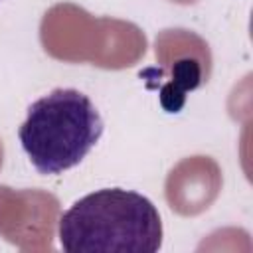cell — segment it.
Here are the masks:
<instances>
[{"instance_id": "obj_2", "label": "cell", "mask_w": 253, "mask_h": 253, "mask_svg": "<svg viewBox=\"0 0 253 253\" xmlns=\"http://www.w3.org/2000/svg\"><path fill=\"white\" fill-rule=\"evenodd\" d=\"M103 119L93 101L71 87H57L28 107L18 138L32 166L45 176L77 166L99 142Z\"/></svg>"}, {"instance_id": "obj_1", "label": "cell", "mask_w": 253, "mask_h": 253, "mask_svg": "<svg viewBox=\"0 0 253 253\" xmlns=\"http://www.w3.org/2000/svg\"><path fill=\"white\" fill-rule=\"evenodd\" d=\"M57 235L67 253H156L162 245V219L142 194L103 188L61 213Z\"/></svg>"}]
</instances>
